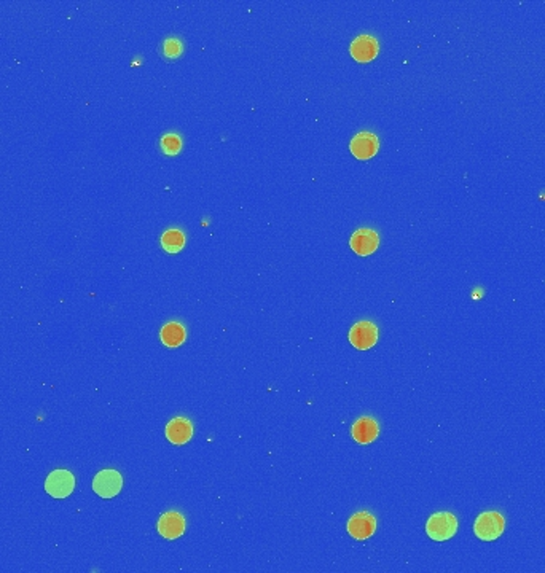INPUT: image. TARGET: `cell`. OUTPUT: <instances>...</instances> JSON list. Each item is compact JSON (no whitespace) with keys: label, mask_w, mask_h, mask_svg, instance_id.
I'll list each match as a JSON object with an SVG mask.
<instances>
[{"label":"cell","mask_w":545,"mask_h":573,"mask_svg":"<svg viewBox=\"0 0 545 573\" xmlns=\"http://www.w3.org/2000/svg\"><path fill=\"white\" fill-rule=\"evenodd\" d=\"M458 531V519L452 513H435L429 518L426 532L435 541H447Z\"/></svg>","instance_id":"1"},{"label":"cell","mask_w":545,"mask_h":573,"mask_svg":"<svg viewBox=\"0 0 545 573\" xmlns=\"http://www.w3.org/2000/svg\"><path fill=\"white\" fill-rule=\"evenodd\" d=\"M504 518L496 511H488L480 514L474 524V532L480 540L493 541L499 538L504 532Z\"/></svg>","instance_id":"2"},{"label":"cell","mask_w":545,"mask_h":573,"mask_svg":"<svg viewBox=\"0 0 545 573\" xmlns=\"http://www.w3.org/2000/svg\"><path fill=\"white\" fill-rule=\"evenodd\" d=\"M123 480L117 470H103L94 476L93 490L103 499H112L122 490Z\"/></svg>","instance_id":"3"},{"label":"cell","mask_w":545,"mask_h":573,"mask_svg":"<svg viewBox=\"0 0 545 573\" xmlns=\"http://www.w3.org/2000/svg\"><path fill=\"white\" fill-rule=\"evenodd\" d=\"M75 487V478L67 470H56L50 473L45 481V490L54 499H66Z\"/></svg>","instance_id":"4"},{"label":"cell","mask_w":545,"mask_h":573,"mask_svg":"<svg viewBox=\"0 0 545 573\" xmlns=\"http://www.w3.org/2000/svg\"><path fill=\"white\" fill-rule=\"evenodd\" d=\"M378 341V330L372 322H359L350 331V342L359 350H367Z\"/></svg>","instance_id":"5"},{"label":"cell","mask_w":545,"mask_h":573,"mask_svg":"<svg viewBox=\"0 0 545 573\" xmlns=\"http://www.w3.org/2000/svg\"><path fill=\"white\" fill-rule=\"evenodd\" d=\"M377 528V521L370 513L362 511L354 514L352 518L348 522V532L352 538L356 540H367L370 538L373 533H375Z\"/></svg>","instance_id":"6"},{"label":"cell","mask_w":545,"mask_h":573,"mask_svg":"<svg viewBox=\"0 0 545 573\" xmlns=\"http://www.w3.org/2000/svg\"><path fill=\"white\" fill-rule=\"evenodd\" d=\"M351 248L360 257H367V255H372L377 250L379 245V238L378 234L369 228L357 229L356 233L351 236Z\"/></svg>","instance_id":"7"},{"label":"cell","mask_w":545,"mask_h":573,"mask_svg":"<svg viewBox=\"0 0 545 573\" xmlns=\"http://www.w3.org/2000/svg\"><path fill=\"white\" fill-rule=\"evenodd\" d=\"M158 532L166 540H176L185 532V519L177 511L164 513L158 521Z\"/></svg>","instance_id":"8"},{"label":"cell","mask_w":545,"mask_h":573,"mask_svg":"<svg viewBox=\"0 0 545 573\" xmlns=\"http://www.w3.org/2000/svg\"><path fill=\"white\" fill-rule=\"evenodd\" d=\"M378 146L379 142L375 134H370V132H360L357 134L356 137L351 140V153L357 159H370L372 156L377 155L378 151Z\"/></svg>","instance_id":"9"},{"label":"cell","mask_w":545,"mask_h":573,"mask_svg":"<svg viewBox=\"0 0 545 573\" xmlns=\"http://www.w3.org/2000/svg\"><path fill=\"white\" fill-rule=\"evenodd\" d=\"M193 436V425L187 417H176L166 425V438L173 444H185Z\"/></svg>","instance_id":"10"},{"label":"cell","mask_w":545,"mask_h":573,"mask_svg":"<svg viewBox=\"0 0 545 573\" xmlns=\"http://www.w3.org/2000/svg\"><path fill=\"white\" fill-rule=\"evenodd\" d=\"M351 54L359 62H369L378 54V42L370 35H360L351 43Z\"/></svg>","instance_id":"11"},{"label":"cell","mask_w":545,"mask_h":573,"mask_svg":"<svg viewBox=\"0 0 545 573\" xmlns=\"http://www.w3.org/2000/svg\"><path fill=\"white\" fill-rule=\"evenodd\" d=\"M379 429L375 419L360 417L352 425V436L360 444H369L378 436Z\"/></svg>","instance_id":"12"},{"label":"cell","mask_w":545,"mask_h":573,"mask_svg":"<svg viewBox=\"0 0 545 573\" xmlns=\"http://www.w3.org/2000/svg\"><path fill=\"white\" fill-rule=\"evenodd\" d=\"M161 341L166 347H179L185 341V328L177 322H169L161 328Z\"/></svg>","instance_id":"13"},{"label":"cell","mask_w":545,"mask_h":573,"mask_svg":"<svg viewBox=\"0 0 545 573\" xmlns=\"http://www.w3.org/2000/svg\"><path fill=\"white\" fill-rule=\"evenodd\" d=\"M161 245L169 253L180 252L183 245H185V236H183L180 229H168L161 236Z\"/></svg>","instance_id":"14"},{"label":"cell","mask_w":545,"mask_h":573,"mask_svg":"<svg viewBox=\"0 0 545 573\" xmlns=\"http://www.w3.org/2000/svg\"><path fill=\"white\" fill-rule=\"evenodd\" d=\"M161 149L169 156L177 155L182 149V140L179 136H176V134H166V136L161 139Z\"/></svg>","instance_id":"15"},{"label":"cell","mask_w":545,"mask_h":573,"mask_svg":"<svg viewBox=\"0 0 545 573\" xmlns=\"http://www.w3.org/2000/svg\"><path fill=\"white\" fill-rule=\"evenodd\" d=\"M164 56L168 57H177L180 56L182 53V42L179 38H168L166 42H164Z\"/></svg>","instance_id":"16"}]
</instances>
